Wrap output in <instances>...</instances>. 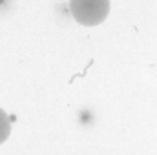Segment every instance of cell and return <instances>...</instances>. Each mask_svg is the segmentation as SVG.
Wrapping results in <instances>:
<instances>
[{
  "label": "cell",
  "instance_id": "6da1fadb",
  "mask_svg": "<svg viewBox=\"0 0 157 155\" xmlns=\"http://www.w3.org/2000/svg\"><path fill=\"white\" fill-rule=\"evenodd\" d=\"M70 11L80 26H99L110 13V0H70Z\"/></svg>",
  "mask_w": 157,
  "mask_h": 155
},
{
  "label": "cell",
  "instance_id": "7a4b0ae2",
  "mask_svg": "<svg viewBox=\"0 0 157 155\" xmlns=\"http://www.w3.org/2000/svg\"><path fill=\"white\" fill-rule=\"evenodd\" d=\"M9 133H11V120H9L7 113L0 108V144L6 142V139L9 137Z\"/></svg>",
  "mask_w": 157,
  "mask_h": 155
}]
</instances>
